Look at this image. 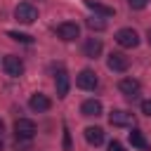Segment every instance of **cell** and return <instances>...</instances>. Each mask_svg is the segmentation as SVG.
Wrapping results in <instances>:
<instances>
[{
    "label": "cell",
    "mask_w": 151,
    "mask_h": 151,
    "mask_svg": "<svg viewBox=\"0 0 151 151\" xmlns=\"http://www.w3.org/2000/svg\"><path fill=\"white\" fill-rule=\"evenodd\" d=\"M14 19L21 21V24H33L38 19V9L31 5V2H19L14 7Z\"/></svg>",
    "instance_id": "6da1fadb"
},
{
    "label": "cell",
    "mask_w": 151,
    "mask_h": 151,
    "mask_svg": "<svg viewBox=\"0 0 151 151\" xmlns=\"http://www.w3.org/2000/svg\"><path fill=\"white\" fill-rule=\"evenodd\" d=\"M116 42H118L120 47L132 50V47H137V45H139V35H137V31H134V28H120V31L116 33Z\"/></svg>",
    "instance_id": "7a4b0ae2"
},
{
    "label": "cell",
    "mask_w": 151,
    "mask_h": 151,
    "mask_svg": "<svg viewBox=\"0 0 151 151\" xmlns=\"http://www.w3.org/2000/svg\"><path fill=\"white\" fill-rule=\"evenodd\" d=\"M76 85H78L80 90H94V87L99 85V78H97V73H94L92 68H83V71L76 76Z\"/></svg>",
    "instance_id": "3957f363"
},
{
    "label": "cell",
    "mask_w": 151,
    "mask_h": 151,
    "mask_svg": "<svg viewBox=\"0 0 151 151\" xmlns=\"http://www.w3.org/2000/svg\"><path fill=\"white\" fill-rule=\"evenodd\" d=\"M2 68H5V73H7L9 78H19V76L24 73V61H21L19 57H14V54H7V57L2 59Z\"/></svg>",
    "instance_id": "277c9868"
},
{
    "label": "cell",
    "mask_w": 151,
    "mask_h": 151,
    "mask_svg": "<svg viewBox=\"0 0 151 151\" xmlns=\"http://www.w3.org/2000/svg\"><path fill=\"white\" fill-rule=\"evenodd\" d=\"M109 123L116 125V127H127V125L134 123V116H132L130 111H125V109H113V111L109 113Z\"/></svg>",
    "instance_id": "5b68a950"
},
{
    "label": "cell",
    "mask_w": 151,
    "mask_h": 151,
    "mask_svg": "<svg viewBox=\"0 0 151 151\" xmlns=\"http://www.w3.org/2000/svg\"><path fill=\"white\" fill-rule=\"evenodd\" d=\"M35 132H38V130H35V123L28 120V118H19V120L14 123V134L21 137V139H33Z\"/></svg>",
    "instance_id": "8992f818"
},
{
    "label": "cell",
    "mask_w": 151,
    "mask_h": 151,
    "mask_svg": "<svg viewBox=\"0 0 151 151\" xmlns=\"http://www.w3.org/2000/svg\"><path fill=\"white\" fill-rule=\"evenodd\" d=\"M106 66H109L111 71H116V73H123V71H127L130 59H127L123 52H111L109 59H106Z\"/></svg>",
    "instance_id": "52a82bcc"
},
{
    "label": "cell",
    "mask_w": 151,
    "mask_h": 151,
    "mask_svg": "<svg viewBox=\"0 0 151 151\" xmlns=\"http://www.w3.org/2000/svg\"><path fill=\"white\" fill-rule=\"evenodd\" d=\"M57 35H59L61 40L71 42V40H76V38L80 35V28H78V24H73V21H64V24L57 26Z\"/></svg>",
    "instance_id": "ba28073f"
},
{
    "label": "cell",
    "mask_w": 151,
    "mask_h": 151,
    "mask_svg": "<svg viewBox=\"0 0 151 151\" xmlns=\"http://www.w3.org/2000/svg\"><path fill=\"white\" fill-rule=\"evenodd\" d=\"M118 90H120L127 99H134V97L139 94L142 85H139V80H134V78H123V80L118 83Z\"/></svg>",
    "instance_id": "9c48e42d"
},
{
    "label": "cell",
    "mask_w": 151,
    "mask_h": 151,
    "mask_svg": "<svg viewBox=\"0 0 151 151\" xmlns=\"http://www.w3.org/2000/svg\"><path fill=\"white\" fill-rule=\"evenodd\" d=\"M28 106H31L33 111L42 113V111H47V109L52 106V101H50V97H47V94H42V92H35V94L28 99Z\"/></svg>",
    "instance_id": "30bf717a"
},
{
    "label": "cell",
    "mask_w": 151,
    "mask_h": 151,
    "mask_svg": "<svg viewBox=\"0 0 151 151\" xmlns=\"http://www.w3.org/2000/svg\"><path fill=\"white\" fill-rule=\"evenodd\" d=\"M80 113L87 116V118H97V116H101V101H99V99H85L83 106H80Z\"/></svg>",
    "instance_id": "8fae6325"
},
{
    "label": "cell",
    "mask_w": 151,
    "mask_h": 151,
    "mask_svg": "<svg viewBox=\"0 0 151 151\" xmlns=\"http://www.w3.org/2000/svg\"><path fill=\"white\" fill-rule=\"evenodd\" d=\"M68 73L61 68V71H57V76H54V87H57V97H66L68 94Z\"/></svg>",
    "instance_id": "7c38bea8"
},
{
    "label": "cell",
    "mask_w": 151,
    "mask_h": 151,
    "mask_svg": "<svg viewBox=\"0 0 151 151\" xmlns=\"http://www.w3.org/2000/svg\"><path fill=\"white\" fill-rule=\"evenodd\" d=\"M83 52H85V57H90V59H97V57L101 54V40H99V38H87V40H85V47H83Z\"/></svg>",
    "instance_id": "4fadbf2b"
},
{
    "label": "cell",
    "mask_w": 151,
    "mask_h": 151,
    "mask_svg": "<svg viewBox=\"0 0 151 151\" xmlns=\"http://www.w3.org/2000/svg\"><path fill=\"white\" fill-rule=\"evenodd\" d=\"M85 139H87V144L99 146L104 142V130L101 127H85Z\"/></svg>",
    "instance_id": "5bb4252c"
},
{
    "label": "cell",
    "mask_w": 151,
    "mask_h": 151,
    "mask_svg": "<svg viewBox=\"0 0 151 151\" xmlns=\"http://www.w3.org/2000/svg\"><path fill=\"white\" fill-rule=\"evenodd\" d=\"M130 144H132L134 149H139V151H146V149H149V142H146L144 132H139V130H132V132H130Z\"/></svg>",
    "instance_id": "9a60e30c"
},
{
    "label": "cell",
    "mask_w": 151,
    "mask_h": 151,
    "mask_svg": "<svg viewBox=\"0 0 151 151\" xmlns=\"http://www.w3.org/2000/svg\"><path fill=\"white\" fill-rule=\"evenodd\" d=\"M85 5H87L90 9H94L97 14H101V17H113V7H106V5L94 2V0H85Z\"/></svg>",
    "instance_id": "2e32d148"
},
{
    "label": "cell",
    "mask_w": 151,
    "mask_h": 151,
    "mask_svg": "<svg viewBox=\"0 0 151 151\" xmlns=\"http://www.w3.org/2000/svg\"><path fill=\"white\" fill-rule=\"evenodd\" d=\"M87 28L90 31H104L106 28V21L101 17H92V19H87Z\"/></svg>",
    "instance_id": "e0dca14e"
},
{
    "label": "cell",
    "mask_w": 151,
    "mask_h": 151,
    "mask_svg": "<svg viewBox=\"0 0 151 151\" xmlns=\"http://www.w3.org/2000/svg\"><path fill=\"white\" fill-rule=\"evenodd\" d=\"M7 35H9L12 40H17V42H26V45H31V42H33V38H31L28 33H19V31H9Z\"/></svg>",
    "instance_id": "ac0fdd59"
},
{
    "label": "cell",
    "mask_w": 151,
    "mask_h": 151,
    "mask_svg": "<svg viewBox=\"0 0 151 151\" xmlns=\"http://www.w3.org/2000/svg\"><path fill=\"white\" fill-rule=\"evenodd\" d=\"M28 146H31V139L17 137V142H14V149H17V151H28Z\"/></svg>",
    "instance_id": "d6986e66"
},
{
    "label": "cell",
    "mask_w": 151,
    "mask_h": 151,
    "mask_svg": "<svg viewBox=\"0 0 151 151\" xmlns=\"http://www.w3.org/2000/svg\"><path fill=\"white\" fill-rule=\"evenodd\" d=\"M127 5H130L132 9H144V7L149 5V0H127Z\"/></svg>",
    "instance_id": "ffe728a7"
},
{
    "label": "cell",
    "mask_w": 151,
    "mask_h": 151,
    "mask_svg": "<svg viewBox=\"0 0 151 151\" xmlns=\"http://www.w3.org/2000/svg\"><path fill=\"white\" fill-rule=\"evenodd\" d=\"M64 149L66 151H71V134H68V130L64 127Z\"/></svg>",
    "instance_id": "44dd1931"
},
{
    "label": "cell",
    "mask_w": 151,
    "mask_h": 151,
    "mask_svg": "<svg viewBox=\"0 0 151 151\" xmlns=\"http://www.w3.org/2000/svg\"><path fill=\"white\" fill-rule=\"evenodd\" d=\"M142 113L151 116V99H144V101H142Z\"/></svg>",
    "instance_id": "7402d4cb"
},
{
    "label": "cell",
    "mask_w": 151,
    "mask_h": 151,
    "mask_svg": "<svg viewBox=\"0 0 151 151\" xmlns=\"http://www.w3.org/2000/svg\"><path fill=\"white\" fill-rule=\"evenodd\" d=\"M109 151H125V149H123L120 142H111V144H109Z\"/></svg>",
    "instance_id": "603a6c76"
},
{
    "label": "cell",
    "mask_w": 151,
    "mask_h": 151,
    "mask_svg": "<svg viewBox=\"0 0 151 151\" xmlns=\"http://www.w3.org/2000/svg\"><path fill=\"white\" fill-rule=\"evenodd\" d=\"M146 40H149V45H151V28L146 31Z\"/></svg>",
    "instance_id": "cb8c5ba5"
},
{
    "label": "cell",
    "mask_w": 151,
    "mask_h": 151,
    "mask_svg": "<svg viewBox=\"0 0 151 151\" xmlns=\"http://www.w3.org/2000/svg\"><path fill=\"white\" fill-rule=\"evenodd\" d=\"M2 127H5V123H2V120H0V132H2Z\"/></svg>",
    "instance_id": "d4e9b609"
},
{
    "label": "cell",
    "mask_w": 151,
    "mask_h": 151,
    "mask_svg": "<svg viewBox=\"0 0 151 151\" xmlns=\"http://www.w3.org/2000/svg\"><path fill=\"white\" fill-rule=\"evenodd\" d=\"M0 151H2V137H0Z\"/></svg>",
    "instance_id": "484cf974"
}]
</instances>
